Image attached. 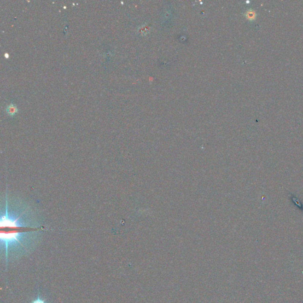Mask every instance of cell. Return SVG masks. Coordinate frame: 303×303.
Segmentation results:
<instances>
[{"instance_id": "7a4b0ae2", "label": "cell", "mask_w": 303, "mask_h": 303, "mask_svg": "<svg viewBox=\"0 0 303 303\" xmlns=\"http://www.w3.org/2000/svg\"><path fill=\"white\" fill-rule=\"evenodd\" d=\"M44 303V302H43V301H42V300H37L35 301H34V303Z\"/></svg>"}, {"instance_id": "6da1fadb", "label": "cell", "mask_w": 303, "mask_h": 303, "mask_svg": "<svg viewBox=\"0 0 303 303\" xmlns=\"http://www.w3.org/2000/svg\"><path fill=\"white\" fill-rule=\"evenodd\" d=\"M6 111L10 116H14L18 112V109L15 104H10L6 108Z\"/></svg>"}]
</instances>
